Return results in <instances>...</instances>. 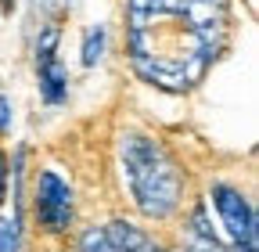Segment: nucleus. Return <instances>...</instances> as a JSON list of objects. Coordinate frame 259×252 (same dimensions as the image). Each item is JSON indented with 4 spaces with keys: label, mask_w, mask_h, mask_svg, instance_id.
I'll use <instances>...</instances> for the list:
<instances>
[{
    "label": "nucleus",
    "mask_w": 259,
    "mask_h": 252,
    "mask_svg": "<svg viewBox=\"0 0 259 252\" xmlns=\"http://www.w3.org/2000/svg\"><path fill=\"white\" fill-rule=\"evenodd\" d=\"M79 252H122L112 238H108V231H87L83 234V241H79Z\"/></svg>",
    "instance_id": "nucleus-6"
},
{
    "label": "nucleus",
    "mask_w": 259,
    "mask_h": 252,
    "mask_svg": "<svg viewBox=\"0 0 259 252\" xmlns=\"http://www.w3.org/2000/svg\"><path fill=\"white\" fill-rule=\"evenodd\" d=\"M105 54V29L97 25V29H90L87 33V40H83V65H97V58Z\"/></svg>",
    "instance_id": "nucleus-7"
},
{
    "label": "nucleus",
    "mask_w": 259,
    "mask_h": 252,
    "mask_svg": "<svg viewBox=\"0 0 259 252\" xmlns=\"http://www.w3.org/2000/svg\"><path fill=\"white\" fill-rule=\"evenodd\" d=\"M65 4H69V0H65Z\"/></svg>",
    "instance_id": "nucleus-13"
},
{
    "label": "nucleus",
    "mask_w": 259,
    "mask_h": 252,
    "mask_svg": "<svg viewBox=\"0 0 259 252\" xmlns=\"http://www.w3.org/2000/svg\"><path fill=\"white\" fill-rule=\"evenodd\" d=\"M36 216L40 224L54 234L69 231L72 224V191L58 173H40V187H36Z\"/></svg>",
    "instance_id": "nucleus-3"
},
{
    "label": "nucleus",
    "mask_w": 259,
    "mask_h": 252,
    "mask_svg": "<svg viewBox=\"0 0 259 252\" xmlns=\"http://www.w3.org/2000/svg\"><path fill=\"white\" fill-rule=\"evenodd\" d=\"M36 4H44V8H47V15H58V8L65 4V0H36Z\"/></svg>",
    "instance_id": "nucleus-11"
},
{
    "label": "nucleus",
    "mask_w": 259,
    "mask_h": 252,
    "mask_svg": "<svg viewBox=\"0 0 259 252\" xmlns=\"http://www.w3.org/2000/svg\"><path fill=\"white\" fill-rule=\"evenodd\" d=\"M36 76H40V94L58 105L69 90V79H65V69L58 61V25H47L40 40H36Z\"/></svg>",
    "instance_id": "nucleus-5"
},
{
    "label": "nucleus",
    "mask_w": 259,
    "mask_h": 252,
    "mask_svg": "<svg viewBox=\"0 0 259 252\" xmlns=\"http://www.w3.org/2000/svg\"><path fill=\"white\" fill-rule=\"evenodd\" d=\"M11 126V105H8V98H0V130H8Z\"/></svg>",
    "instance_id": "nucleus-10"
},
{
    "label": "nucleus",
    "mask_w": 259,
    "mask_h": 252,
    "mask_svg": "<svg viewBox=\"0 0 259 252\" xmlns=\"http://www.w3.org/2000/svg\"><path fill=\"white\" fill-rule=\"evenodd\" d=\"M8 198V155L0 151V202Z\"/></svg>",
    "instance_id": "nucleus-9"
},
{
    "label": "nucleus",
    "mask_w": 259,
    "mask_h": 252,
    "mask_svg": "<svg viewBox=\"0 0 259 252\" xmlns=\"http://www.w3.org/2000/svg\"><path fill=\"white\" fill-rule=\"evenodd\" d=\"M18 224L15 220H0V252H15V245H18Z\"/></svg>",
    "instance_id": "nucleus-8"
},
{
    "label": "nucleus",
    "mask_w": 259,
    "mask_h": 252,
    "mask_svg": "<svg viewBox=\"0 0 259 252\" xmlns=\"http://www.w3.org/2000/svg\"><path fill=\"white\" fill-rule=\"evenodd\" d=\"M212 202H216V213L223 220L227 234L234 238V245H255V213L245 202V195H238L234 187H227V184H216Z\"/></svg>",
    "instance_id": "nucleus-4"
},
{
    "label": "nucleus",
    "mask_w": 259,
    "mask_h": 252,
    "mask_svg": "<svg viewBox=\"0 0 259 252\" xmlns=\"http://www.w3.org/2000/svg\"><path fill=\"white\" fill-rule=\"evenodd\" d=\"M234 252H255V245H238Z\"/></svg>",
    "instance_id": "nucleus-12"
},
{
    "label": "nucleus",
    "mask_w": 259,
    "mask_h": 252,
    "mask_svg": "<svg viewBox=\"0 0 259 252\" xmlns=\"http://www.w3.org/2000/svg\"><path fill=\"white\" fill-rule=\"evenodd\" d=\"M231 36L227 0H126V47L144 83L198 87Z\"/></svg>",
    "instance_id": "nucleus-1"
},
{
    "label": "nucleus",
    "mask_w": 259,
    "mask_h": 252,
    "mask_svg": "<svg viewBox=\"0 0 259 252\" xmlns=\"http://www.w3.org/2000/svg\"><path fill=\"white\" fill-rule=\"evenodd\" d=\"M122 173L130 184V195L141 205L144 216L162 220L180 205L184 195V173L177 159L148 134H126L122 137Z\"/></svg>",
    "instance_id": "nucleus-2"
}]
</instances>
